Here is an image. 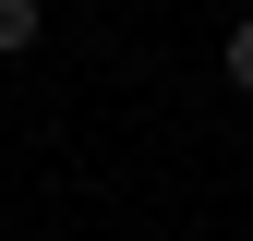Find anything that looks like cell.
Masks as SVG:
<instances>
[{"label": "cell", "instance_id": "cell-2", "mask_svg": "<svg viewBox=\"0 0 253 241\" xmlns=\"http://www.w3.org/2000/svg\"><path fill=\"white\" fill-rule=\"evenodd\" d=\"M229 84L253 97V24H229Z\"/></svg>", "mask_w": 253, "mask_h": 241}, {"label": "cell", "instance_id": "cell-1", "mask_svg": "<svg viewBox=\"0 0 253 241\" xmlns=\"http://www.w3.org/2000/svg\"><path fill=\"white\" fill-rule=\"evenodd\" d=\"M37 24H48L37 0H0V60H12V48H37Z\"/></svg>", "mask_w": 253, "mask_h": 241}]
</instances>
